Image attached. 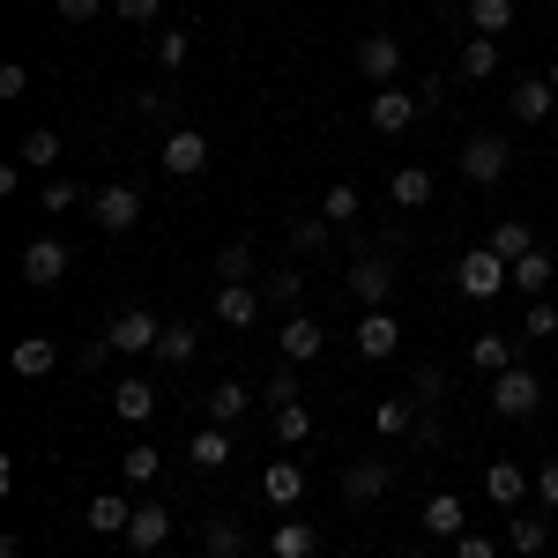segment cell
I'll return each mask as SVG.
<instances>
[{
  "mask_svg": "<svg viewBox=\"0 0 558 558\" xmlns=\"http://www.w3.org/2000/svg\"><path fill=\"white\" fill-rule=\"evenodd\" d=\"M454 283H462V299L484 305V299H499V291L514 283V268L492 254V246H470V254H462V268H454Z\"/></svg>",
  "mask_w": 558,
  "mask_h": 558,
  "instance_id": "6da1fadb",
  "label": "cell"
},
{
  "mask_svg": "<svg viewBox=\"0 0 558 558\" xmlns=\"http://www.w3.org/2000/svg\"><path fill=\"white\" fill-rule=\"evenodd\" d=\"M507 165H514L507 134H470V142H462V179H470V186H499Z\"/></svg>",
  "mask_w": 558,
  "mask_h": 558,
  "instance_id": "7a4b0ae2",
  "label": "cell"
},
{
  "mask_svg": "<svg viewBox=\"0 0 558 558\" xmlns=\"http://www.w3.org/2000/svg\"><path fill=\"white\" fill-rule=\"evenodd\" d=\"M536 402H544V380H536L529 365H507V373L492 380V410H499V417H536Z\"/></svg>",
  "mask_w": 558,
  "mask_h": 558,
  "instance_id": "3957f363",
  "label": "cell"
},
{
  "mask_svg": "<svg viewBox=\"0 0 558 558\" xmlns=\"http://www.w3.org/2000/svg\"><path fill=\"white\" fill-rule=\"evenodd\" d=\"M105 343L120 350V357H149V350L165 343V328H157V313H142V305H128L112 328H105Z\"/></svg>",
  "mask_w": 558,
  "mask_h": 558,
  "instance_id": "277c9868",
  "label": "cell"
},
{
  "mask_svg": "<svg viewBox=\"0 0 558 558\" xmlns=\"http://www.w3.org/2000/svg\"><path fill=\"white\" fill-rule=\"evenodd\" d=\"M350 299L365 305V313H380L387 299H395V268H387V254H365V260H350Z\"/></svg>",
  "mask_w": 558,
  "mask_h": 558,
  "instance_id": "5b68a950",
  "label": "cell"
},
{
  "mask_svg": "<svg viewBox=\"0 0 558 558\" xmlns=\"http://www.w3.org/2000/svg\"><path fill=\"white\" fill-rule=\"evenodd\" d=\"M395 470H402V462H380V454H365V462H343V499H350V507H373V499H387Z\"/></svg>",
  "mask_w": 558,
  "mask_h": 558,
  "instance_id": "8992f818",
  "label": "cell"
},
{
  "mask_svg": "<svg viewBox=\"0 0 558 558\" xmlns=\"http://www.w3.org/2000/svg\"><path fill=\"white\" fill-rule=\"evenodd\" d=\"M165 172H172V179L209 172V134H202V128H172V134H165Z\"/></svg>",
  "mask_w": 558,
  "mask_h": 558,
  "instance_id": "52a82bcc",
  "label": "cell"
},
{
  "mask_svg": "<svg viewBox=\"0 0 558 558\" xmlns=\"http://www.w3.org/2000/svg\"><path fill=\"white\" fill-rule=\"evenodd\" d=\"M165 544H172V514H165V499H142V507H134V521H128V551H165Z\"/></svg>",
  "mask_w": 558,
  "mask_h": 558,
  "instance_id": "ba28073f",
  "label": "cell"
},
{
  "mask_svg": "<svg viewBox=\"0 0 558 558\" xmlns=\"http://www.w3.org/2000/svg\"><path fill=\"white\" fill-rule=\"evenodd\" d=\"M395 350H402V320H395V313H365V320H357V357H373V365H387V357H395Z\"/></svg>",
  "mask_w": 558,
  "mask_h": 558,
  "instance_id": "9c48e42d",
  "label": "cell"
},
{
  "mask_svg": "<svg viewBox=\"0 0 558 558\" xmlns=\"http://www.w3.org/2000/svg\"><path fill=\"white\" fill-rule=\"evenodd\" d=\"M357 75H373V83H395L402 75V38H387V31H373V38H357Z\"/></svg>",
  "mask_w": 558,
  "mask_h": 558,
  "instance_id": "30bf717a",
  "label": "cell"
},
{
  "mask_svg": "<svg viewBox=\"0 0 558 558\" xmlns=\"http://www.w3.org/2000/svg\"><path fill=\"white\" fill-rule=\"evenodd\" d=\"M365 120H373L380 134H402L410 120H417V97H410L402 83H387V89H373V105H365Z\"/></svg>",
  "mask_w": 558,
  "mask_h": 558,
  "instance_id": "8fae6325",
  "label": "cell"
},
{
  "mask_svg": "<svg viewBox=\"0 0 558 558\" xmlns=\"http://www.w3.org/2000/svg\"><path fill=\"white\" fill-rule=\"evenodd\" d=\"M432 194H439V179L425 172V165H395V179H387V202L410 216V209H432Z\"/></svg>",
  "mask_w": 558,
  "mask_h": 558,
  "instance_id": "7c38bea8",
  "label": "cell"
},
{
  "mask_svg": "<svg viewBox=\"0 0 558 558\" xmlns=\"http://www.w3.org/2000/svg\"><path fill=\"white\" fill-rule=\"evenodd\" d=\"M97 223H105L112 239H120V231H134V223H142V194H134V186H120V179H112V186H97Z\"/></svg>",
  "mask_w": 558,
  "mask_h": 558,
  "instance_id": "4fadbf2b",
  "label": "cell"
},
{
  "mask_svg": "<svg viewBox=\"0 0 558 558\" xmlns=\"http://www.w3.org/2000/svg\"><path fill=\"white\" fill-rule=\"evenodd\" d=\"M260 283H216V320H223V328H254L260 320Z\"/></svg>",
  "mask_w": 558,
  "mask_h": 558,
  "instance_id": "5bb4252c",
  "label": "cell"
},
{
  "mask_svg": "<svg viewBox=\"0 0 558 558\" xmlns=\"http://www.w3.org/2000/svg\"><path fill=\"white\" fill-rule=\"evenodd\" d=\"M60 276H68V246H60V239H31V246H23V283L52 291Z\"/></svg>",
  "mask_w": 558,
  "mask_h": 558,
  "instance_id": "9a60e30c",
  "label": "cell"
},
{
  "mask_svg": "<svg viewBox=\"0 0 558 558\" xmlns=\"http://www.w3.org/2000/svg\"><path fill=\"white\" fill-rule=\"evenodd\" d=\"M112 417H120V425H149V417H157V380H142V373L120 380L112 387Z\"/></svg>",
  "mask_w": 558,
  "mask_h": 558,
  "instance_id": "2e32d148",
  "label": "cell"
},
{
  "mask_svg": "<svg viewBox=\"0 0 558 558\" xmlns=\"http://www.w3.org/2000/svg\"><path fill=\"white\" fill-rule=\"evenodd\" d=\"M514 112H521V128H551V112H558L551 75H529V83H514Z\"/></svg>",
  "mask_w": 558,
  "mask_h": 558,
  "instance_id": "e0dca14e",
  "label": "cell"
},
{
  "mask_svg": "<svg viewBox=\"0 0 558 558\" xmlns=\"http://www.w3.org/2000/svg\"><path fill=\"white\" fill-rule=\"evenodd\" d=\"M260 499L291 514V507L305 499V470H299V462H268V470H260Z\"/></svg>",
  "mask_w": 558,
  "mask_h": 558,
  "instance_id": "ac0fdd59",
  "label": "cell"
},
{
  "mask_svg": "<svg viewBox=\"0 0 558 558\" xmlns=\"http://www.w3.org/2000/svg\"><path fill=\"white\" fill-rule=\"evenodd\" d=\"M320 343H328V328H320V320L283 313V357H291V365H313V357H320Z\"/></svg>",
  "mask_w": 558,
  "mask_h": 558,
  "instance_id": "d6986e66",
  "label": "cell"
},
{
  "mask_svg": "<svg viewBox=\"0 0 558 558\" xmlns=\"http://www.w3.org/2000/svg\"><path fill=\"white\" fill-rule=\"evenodd\" d=\"M484 499L514 514L521 499H529V470H521V462H492V470H484Z\"/></svg>",
  "mask_w": 558,
  "mask_h": 558,
  "instance_id": "ffe728a7",
  "label": "cell"
},
{
  "mask_svg": "<svg viewBox=\"0 0 558 558\" xmlns=\"http://www.w3.org/2000/svg\"><path fill=\"white\" fill-rule=\"evenodd\" d=\"M83 521L97 529V536H128V521H134V499H128V492H97Z\"/></svg>",
  "mask_w": 558,
  "mask_h": 558,
  "instance_id": "44dd1931",
  "label": "cell"
},
{
  "mask_svg": "<svg viewBox=\"0 0 558 558\" xmlns=\"http://www.w3.org/2000/svg\"><path fill=\"white\" fill-rule=\"evenodd\" d=\"M462 529H470V514H462V499H454V492H432V499H425V536H439V544H454Z\"/></svg>",
  "mask_w": 558,
  "mask_h": 558,
  "instance_id": "7402d4cb",
  "label": "cell"
},
{
  "mask_svg": "<svg viewBox=\"0 0 558 558\" xmlns=\"http://www.w3.org/2000/svg\"><path fill=\"white\" fill-rule=\"evenodd\" d=\"M507 551H514V558H544V551H551V521H536V514H521V507H514V521H507Z\"/></svg>",
  "mask_w": 558,
  "mask_h": 558,
  "instance_id": "603a6c76",
  "label": "cell"
},
{
  "mask_svg": "<svg viewBox=\"0 0 558 558\" xmlns=\"http://www.w3.org/2000/svg\"><path fill=\"white\" fill-rule=\"evenodd\" d=\"M186 462H194V470H223V462H231V425H202L186 439Z\"/></svg>",
  "mask_w": 558,
  "mask_h": 558,
  "instance_id": "cb8c5ba5",
  "label": "cell"
},
{
  "mask_svg": "<svg viewBox=\"0 0 558 558\" xmlns=\"http://www.w3.org/2000/svg\"><path fill=\"white\" fill-rule=\"evenodd\" d=\"M8 365H15V380H45V373L60 365V350L45 343V336H23V343L8 350Z\"/></svg>",
  "mask_w": 558,
  "mask_h": 558,
  "instance_id": "d4e9b609",
  "label": "cell"
},
{
  "mask_svg": "<svg viewBox=\"0 0 558 558\" xmlns=\"http://www.w3.org/2000/svg\"><path fill=\"white\" fill-rule=\"evenodd\" d=\"M268 551H276V558H313V551H320V529L283 514V521H276V536H268Z\"/></svg>",
  "mask_w": 558,
  "mask_h": 558,
  "instance_id": "484cf974",
  "label": "cell"
},
{
  "mask_svg": "<svg viewBox=\"0 0 558 558\" xmlns=\"http://www.w3.org/2000/svg\"><path fill=\"white\" fill-rule=\"evenodd\" d=\"M202 410H209V425H239V417L254 410V395H246V387H239V380H216V387H209V402H202Z\"/></svg>",
  "mask_w": 558,
  "mask_h": 558,
  "instance_id": "4316f807",
  "label": "cell"
},
{
  "mask_svg": "<svg viewBox=\"0 0 558 558\" xmlns=\"http://www.w3.org/2000/svg\"><path fill=\"white\" fill-rule=\"evenodd\" d=\"M514 15H521V0H470L476 38H507V31H514Z\"/></svg>",
  "mask_w": 558,
  "mask_h": 558,
  "instance_id": "83f0119b",
  "label": "cell"
},
{
  "mask_svg": "<svg viewBox=\"0 0 558 558\" xmlns=\"http://www.w3.org/2000/svg\"><path fill=\"white\" fill-rule=\"evenodd\" d=\"M373 432H380V439H402V432H417V402H402V395L373 402Z\"/></svg>",
  "mask_w": 558,
  "mask_h": 558,
  "instance_id": "f1b7e54d",
  "label": "cell"
},
{
  "mask_svg": "<svg viewBox=\"0 0 558 558\" xmlns=\"http://www.w3.org/2000/svg\"><path fill=\"white\" fill-rule=\"evenodd\" d=\"M268 425H276L283 447H305V439H313V410H305V402H276V410H268Z\"/></svg>",
  "mask_w": 558,
  "mask_h": 558,
  "instance_id": "f546056e",
  "label": "cell"
},
{
  "mask_svg": "<svg viewBox=\"0 0 558 558\" xmlns=\"http://www.w3.org/2000/svg\"><path fill=\"white\" fill-rule=\"evenodd\" d=\"M202 551L209 558H246V529H239L231 514H216L209 529H202Z\"/></svg>",
  "mask_w": 558,
  "mask_h": 558,
  "instance_id": "4dcf8cb0",
  "label": "cell"
},
{
  "mask_svg": "<svg viewBox=\"0 0 558 558\" xmlns=\"http://www.w3.org/2000/svg\"><path fill=\"white\" fill-rule=\"evenodd\" d=\"M470 365H476V373H492V380H499V373L514 365V336H476V343H470Z\"/></svg>",
  "mask_w": 558,
  "mask_h": 558,
  "instance_id": "1f68e13d",
  "label": "cell"
},
{
  "mask_svg": "<svg viewBox=\"0 0 558 558\" xmlns=\"http://www.w3.org/2000/svg\"><path fill=\"white\" fill-rule=\"evenodd\" d=\"M499 75V38H470L462 45V83H492Z\"/></svg>",
  "mask_w": 558,
  "mask_h": 558,
  "instance_id": "d6a6232c",
  "label": "cell"
},
{
  "mask_svg": "<svg viewBox=\"0 0 558 558\" xmlns=\"http://www.w3.org/2000/svg\"><path fill=\"white\" fill-rule=\"evenodd\" d=\"M484 246H492V254L507 260V268H514L521 254H536V239H529V223H492V239H484Z\"/></svg>",
  "mask_w": 558,
  "mask_h": 558,
  "instance_id": "836d02e7",
  "label": "cell"
},
{
  "mask_svg": "<svg viewBox=\"0 0 558 558\" xmlns=\"http://www.w3.org/2000/svg\"><path fill=\"white\" fill-rule=\"evenodd\" d=\"M157 470H165V454H157L149 439H134L128 454H120V476H128V484H157Z\"/></svg>",
  "mask_w": 558,
  "mask_h": 558,
  "instance_id": "e575fe53",
  "label": "cell"
},
{
  "mask_svg": "<svg viewBox=\"0 0 558 558\" xmlns=\"http://www.w3.org/2000/svg\"><path fill=\"white\" fill-rule=\"evenodd\" d=\"M216 283H254V246H246V239H231V246L216 254Z\"/></svg>",
  "mask_w": 558,
  "mask_h": 558,
  "instance_id": "d590c367",
  "label": "cell"
},
{
  "mask_svg": "<svg viewBox=\"0 0 558 558\" xmlns=\"http://www.w3.org/2000/svg\"><path fill=\"white\" fill-rule=\"evenodd\" d=\"M544 283H551V254H521L514 260V291L521 299H544Z\"/></svg>",
  "mask_w": 558,
  "mask_h": 558,
  "instance_id": "8d00e7d4",
  "label": "cell"
},
{
  "mask_svg": "<svg viewBox=\"0 0 558 558\" xmlns=\"http://www.w3.org/2000/svg\"><path fill=\"white\" fill-rule=\"evenodd\" d=\"M299 291H305V276H299V268H276V276L260 283V299H268V305H283V313H299Z\"/></svg>",
  "mask_w": 558,
  "mask_h": 558,
  "instance_id": "74e56055",
  "label": "cell"
},
{
  "mask_svg": "<svg viewBox=\"0 0 558 558\" xmlns=\"http://www.w3.org/2000/svg\"><path fill=\"white\" fill-rule=\"evenodd\" d=\"M320 216H328V223H357V186H350V179H336V186L320 194Z\"/></svg>",
  "mask_w": 558,
  "mask_h": 558,
  "instance_id": "f35d334b",
  "label": "cell"
},
{
  "mask_svg": "<svg viewBox=\"0 0 558 558\" xmlns=\"http://www.w3.org/2000/svg\"><path fill=\"white\" fill-rule=\"evenodd\" d=\"M194 350H202V336H194L186 320H172V328H165V343H157V357H165V365H186Z\"/></svg>",
  "mask_w": 558,
  "mask_h": 558,
  "instance_id": "ab89813d",
  "label": "cell"
},
{
  "mask_svg": "<svg viewBox=\"0 0 558 558\" xmlns=\"http://www.w3.org/2000/svg\"><path fill=\"white\" fill-rule=\"evenodd\" d=\"M23 165H38V172H45V165H60V134L31 128V134H23Z\"/></svg>",
  "mask_w": 558,
  "mask_h": 558,
  "instance_id": "60d3db41",
  "label": "cell"
},
{
  "mask_svg": "<svg viewBox=\"0 0 558 558\" xmlns=\"http://www.w3.org/2000/svg\"><path fill=\"white\" fill-rule=\"evenodd\" d=\"M291 246L299 254H328V216H299L291 223Z\"/></svg>",
  "mask_w": 558,
  "mask_h": 558,
  "instance_id": "b9f144b4",
  "label": "cell"
},
{
  "mask_svg": "<svg viewBox=\"0 0 558 558\" xmlns=\"http://www.w3.org/2000/svg\"><path fill=\"white\" fill-rule=\"evenodd\" d=\"M521 336H536V343H544V336H558V305H551V299H529V313H521Z\"/></svg>",
  "mask_w": 558,
  "mask_h": 558,
  "instance_id": "7bdbcfd3",
  "label": "cell"
},
{
  "mask_svg": "<svg viewBox=\"0 0 558 558\" xmlns=\"http://www.w3.org/2000/svg\"><path fill=\"white\" fill-rule=\"evenodd\" d=\"M157 68H165V75L186 68V31H165V38H157Z\"/></svg>",
  "mask_w": 558,
  "mask_h": 558,
  "instance_id": "ee69618b",
  "label": "cell"
},
{
  "mask_svg": "<svg viewBox=\"0 0 558 558\" xmlns=\"http://www.w3.org/2000/svg\"><path fill=\"white\" fill-rule=\"evenodd\" d=\"M260 402H268V410H276V402H299V373H291V357L276 365V380H268V395H260Z\"/></svg>",
  "mask_w": 558,
  "mask_h": 558,
  "instance_id": "f6af8a7d",
  "label": "cell"
},
{
  "mask_svg": "<svg viewBox=\"0 0 558 558\" xmlns=\"http://www.w3.org/2000/svg\"><path fill=\"white\" fill-rule=\"evenodd\" d=\"M417 402H439V395H447V373H439V365H417Z\"/></svg>",
  "mask_w": 558,
  "mask_h": 558,
  "instance_id": "bcb514c9",
  "label": "cell"
},
{
  "mask_svg": "<svg viewBox=\"0 0 558 558\" xmlns=\"http://www.w3.org/2000/svg\"><path fill=\"white\" fill-rule=\"evenodd\" d=\"M454 558H499V544L476 536V529H462V536H454Z\"/></svg>",
  "mask_w": 558,
  "mask_h": 558,
  "instance_id": "7dc6e473",
  "label": "cell"
},
{
  "mask_svg": "<svg viewBox=\"0 0 558 558\" xmlns=\"http://www.w3.org/2000/svg\"><path fill=\"white\" fill-rule=\"evenodd\" d=\"M75 209V186L68 179H45V216H68Z\"/></svg>",
  "mask_w": 558,
  "mask_h": 558,
  "instance_id": "c3c4849f",
  "label": "cell"
},
{
  "mask_svg": "<svg viewBox=\"0 0 558 558\" xmlns=\"http://www.w3.org/2000/svg\"><path fill=\"white\" fill-rule=\"evenodd\" d=\"M120 8V23H157L165 15V0H112Z\"/></svg>",
  "mask_w": 558,
  "mask_h": 558,
  "instance_id": "681fc988",
  "label": "cell"
},
{
  "mask_svg": "<svg viewBox=\"0 0 558 558\" xmlns=\"http://www.w3.org/2000/svg\"><path fill=\"white\" fill-rule=\"evenodd\" d=\"M536 499L558 514V462H544V470H536Z\"/></svg>",
  "mask_w": 558,
  "mask_h": 558,
  "instance_id": "f907efd6",
  "label": "cell"
},
{
  "mask_svg": "<svg viewBox=\"0 0 558 558\" xmlns=\"http://www.w3.org/2000/svg\"><path fill=\"white\" fill-rule=\"evenodd\" d=\"M23 89H31V68L8 60V68H0V97H23Z\"/></svg>",
  "mask_w": 558,
  "mask_h": 558,
  "instance_id": "816d5d0a",
  "label": "cell"
},
{
  "mask_svg": "<svg viewBox=\"0 0 558 558\" xmlns=\"http://www.w3.org/2000/svg\"><path fill=\"white\" fill-rule=\"evenodd\" d=\"M105 357H120V350L105 343V336H97V343H83V373H105Z\"/></svg>",
  "mask_w": 558,
  "mask_h": 558,
  "instance_id": "f5cc1de1",
  "label": "cell"
},
{
  "mask_svg": "<svg viewBox=\"0 0 558 558\" xmlns=\"http://www.w3.org/2000/svg\"><path fill=\"white\" fill-rule=\"evenodd\" d=\"M97 8H105V0H60V15H68V23H89Z\"/></svg>",
  "mask_w": 558,
  "mask_h": 558,
  "instance_id": "db71d44e",
  "label": "cell"
},
{
  "mask_svg": "<svg viewBox=\"0 0 558 558\" xmlns=\"http://www.w3.org/2000/svg\"><path fill=\"white\" fill-rule=\"evenodd\" d=\"M402 558H432V551H425V544H402Z\"/></svg>",
  "mask_w": 558,
  "mask_h": 558,
  "instance_id": "11a10c76",
  "label": "cell"
},
{
  "mask_svg": "<svg viewBox=\"0 0 558 558\" xmlns=\"http://www.w3.org/2000/svg\"><path fill=\"white\" fill-rule=\"evenodd\" d=\"M551 89H558V60H551Z\"/></svg>",
  "mask_w": 558,
  "mask_h": 558,
  "instance_id": "9f6ffc18",
  "label": "cell"
},
{
  "mask_svg": "<svg viewBox=\"0 0 558 558\" xmlns=\"http://www.w3.org/2000/svg\"><path fill=\"white\" fill-rule=\"evenodd\" d=\"M551 134H558V112H551Z\"/></svg>",
  "mask_w": 558,
  "mask_h": 558,
  "instance_id": "6f0895ef",
  "label": "cell"
},
{
  "mask_svg": "<svg viewBox=\"0 0 558 558\" xmlns=\"http://www.w3.org/2000/svg\"><path fill=\"white\" fill-rule=\"evenodd\" d=\"M313 558H328V551H313Z\"/></svg>",
  "mask_w": 558,
  "mask_h": 558,
  "instance_id": "680465c9",
  "label": "cell"
}]
</instances>
